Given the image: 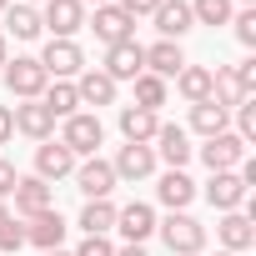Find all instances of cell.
Wrapping results in <instances>:
<instances>
[{"instance_id":"cell-1","label":"cell","mask_w":256,"mask_h":256,"mask_svg":"<svg viewBox=\"0 0 256 256\" xmlns=\"http://www.w3.org/2000/svg\"><path fill=\"white\" fill-rule=\"evenodd\" d=\"M156 231L171 246V256H201L206 251V226L196 216H186V211H171L166 221H156Z\"/></svg>"},{"instance_id":"cell-2","label":"cell","mask_w":256,"mask_h":256,"mask_svg":"<svg viewBox=\"0 0 256 256\" xmlns=\"http://www.w3.org/2000/svg\"><path fill=\"white\" fill-rule=\"evenodd\" d=\"M46 86H50V76H46V66H40L36 56H16V60H6V90H10L16 100H40Z\"/></svg>"},{"instance_id":"cell-3","label":"cell","mask_w":256,"mask_h":256,"mask_svg":"<svg viewBox=\"0 0 256 256\" xmlns=\"http://www.w3.org/2000/svg\"><path fill=\"white\" fill-rule=\"evenodd\" d=\"M60 146L80 161V156H96L100 146H106V126L96 120V116H86V110H76L70 120H66V131H60Z\"/></svg>"},{"instance_id":"cell-4","label":"cell","mask_w":256,"mask_h":256,"mask_svg":"<svg viewBox=\"0 0 256 256\" xmlns=\"http://www.w3.org/2000/svg\"><path fill=\"white\" fill-rule=\"evenodd\" d=\"M36 60L46 66L50 80H76V76L86 70V50H80L76 40H46V50H40Z\"/></svg>"},{"instance_id":"cell-5","label":"cell","mask_w":256,"mask_h":256,"mask_svg":"<svg viewBox=\"0 0 256 256\" xmlns=\"http://www.w3.org/2000/svg\"><path fill=\"white\" fill-rule=\"evenodd\" d=\"M76 186L86 191V201H110V191H116V171H110V161H100V156L76 161Z\"/></svg>"},{"instance_id":"cell-6","label":"cell","mask_w":256,"mask_h":256,"mask_svg":"<svg viewBox=\"0 0 256 256\" xmlns=\"http://www.w3.org/2000/svg\"><path fill=\"white\" fill-rule=\"evenodd\" d=\"M116 86L120 80H136L141 70H146V46H136V40H120V46H106V66H100Z\"/></svg>"},{"instance_id":"cell-7","label":"cell","mask_w":256,"mask_h":256,"mask_svg":"<svg viewBox=\"0 0 256 256\" xmlns=\"http://www.w3.org/2000/svg\"><path fill=\"white\" fill-rule=\"evenodd\" d=\"M116 231L126 236V246H146L156 236V211L146 201H131V206H120L116 211Z\"/></svg>"},{"instance_id":"cell-8","label":"cell","mask_w":256,"mask_h":256,"mask_svg":"<svg viewBox=\"0 0 256 256\" xmlns=\"http://www.w3.org/2000/svg\"><path fill=\"white\" fill-rule=\"evenodd\" d=\"M40 26H50V40H70L86 26V6H80V0H46Z\"/></svg>"},{"instance_id":"cell-9","label":"cell","mask_w":256,"mask_h":256,"mask_svg":"<svg viewBox=\"0 0 256 256\" xmlns=\"http://www.w3.org/2000/svg\"><path fill=\"white\" fill-rule=\"evenodd\" d=\"M201 161H206V171H236L246 161V141L236 131H221V136H211L201 146Z\"/></svg>"},{"instance_id":"cell-10","label":"cell","mask_w":256,"mask_h":256,"mask_svg":"<svg viewBox=\"0 0 256 256\" xmlns=\"http://www.w3.org/2000/svg\"><path fill=\"white\" fill-rule=\"evenodd\" d=\"M96 40L100 46H120V40H136V20L126 16L120 6H96V20H90Z\"/></svg>"},{"instance_id":"cell-11","label":"cell","mask_w":256,"mask_h":256,"mask_svg":"<svg viewBox=\"0 0 256 256\" xmlns=\"http://www.w3.org/2000/svg\"><path fill=\"white\" fill-rule=\"evenodd\" d=\"M110 171H116V181H146V176L156 171V151H151V146H131V141H126V146L116 151Z\"/></svg>"},{"instance_id":"cell-12","label":"cell","mask_w":256,"mask_h":256,"mask_svg":"<svg viewBox=\"0 0 256 256\" xmlns=\"http://www.w3.org/2000/svg\"><path fill=\"white\" fill-rule=\"evenodd\" d=\"M171 171H181L191 156H196V146H191V136H186V126H161V131H156V146H151Z\"/></svg>"},{"instance_id":"cell-13","label":"cell","mask_w":256,"mask_h":256,"mask_svg":"<svg viewBox=\"0 0 256 256\" xmlns=\"http://www.w3.org/2000/svg\"><path fill=\"white\" fill-rule=\"evenodd\" d=\"M206 201H211L216 211H241V201H246V181H241L236 171H211V181H206Z\"/></svg>"},{"instance_id":"cell-14","label":"cell","mask_w":256,"mask_h":256,"mask_svg":"<svg viewBox=\"0 0 256 256\" xmlns=\"http://www.w3.org/2000/svg\"><path fill=\"white\" fill-rule=\"evenodd\" d=\"M10 116H16V131L30 141H50V131H56V116L46 110V100H20Z\"/></svg>"},{"instance_id":"cell-15","label":"cell","mask_w":256,"mask_h":256,"mask_svg":"<svg viewBox=\"0 0 256 256\" xmlns=\"http://www.w3.org/2000/svg\"><path fill=\"white\" fill-rule=\"evenodd\" d=\"M161 131V116L156 110H141V106H120V136L131 146H151Z\"/></svg>"},{"instance_id":"cell-16","label":"cell","mask_w":256,"mask_h":256,"mask_svg":"<svg viewBox=\"0 0 256 256\" xmlns=\"http://www.w3.org/2000/svg\"><path fill=\"white\" fill-rule=\"evenodd\" d=\"M216 241H221V251H246L251 241H256V226H251V216H241V211H221V221H216Z\"/></svg>"},{"instance_id":"cell-17","label":"cell","mask_w":256,"mask_h":256,"mask_svg":"<svg viewBox=\"0 0 256 256\" xmlns=\"http://www.w3.org/2000/svg\"><path fill=\"white\" fill-rule=\"evenodd\" d=\"M151 20H156L161 40H176V46H181V36H186V30L196 26V20H191V6H186V0H161Z\"/></svg>"},{"instance_id":"cell-18","label":"cell","mask_w":256,"mask_h":256,"mask_svg":"<svg viewBox=\"0 0 256 256\" xmlns=\"http://www.w3.org/2000/svg\"><path fill=\"white\" fill-rule=\"evenodd\" d=\"M70 171H76V156H70L60 141H40V151H36V176L50 186V181L70 176Z\"/></svg>"},{"instance_id":"cell-19","label":"cell","mask_w":256,"mask_h":256,"mask_svg":"<svg viewBox=\"0 0 256 256\" xmlns=\"http://www.w3.org/2000/svg\"><path fill=\"white\" fill-rule=\"evenodd\" d=\"M181 66H186V50H181L176 40H156V46H146V70H151V76L176 80V76H181Z\"/></svg>"},{"instance_id":"cell-20","label":"cell","mask_w":256,"mask_h":256,"mask_svg":"<svg viewBox=\"0 0 256 256\" xmlns=\"http://www.w3.org/2000/svg\"><path fill=\"white\" fill-rule=\"evenodd\" d=\"M10 196H16V211H20L26 221H30V216H40V211H50V186H46L40 176H20Z\"/></svg>"},{"instance_id":"cell-21","label":"cell","mask_w":256,"mask_h":256,"mask_svg":"<svg viewBox=\"0 0 256 256\" xmlns=\"http://www.w3.org/2000/svg\"><path fill=\"white\" fill-rule=\"evenodd\" d=\"M26 241H36L40 251H56V246L66 241V221H60V211L50 206V211L30 216V221H26Z\"/></svg>"},{"instance_id":"cell-22","label":"cell","mask_w":256,"mask_h":256,"mask_svg":"<svg viewBox=\"0 0 256 256\" xmlns=\"http://www.w3.org/2000/svg\"><path fill=\"white\" fill-rule=\"evenodd\" d=\"M76 96H80V106H116V80L106 70H80L76 76Z\"/></svg>"},{"instance_id":"cell-23","label":"cell","mask_w":256,"mask_h":256,"mask_svg":"<svg viewBox=\"0 0 256 256\" xmlns=\"http://www.w3.org/2000/svg\"><path fill=\"white\" fill-rule=\"evenodd\" d=\"M156 196H161V206H166V211H186V206L196 201V181H191L186 171H166V176H161V186H156Z\"/></svg>"},{"instance_id":"cell-24","label":"cell","mask_w":256,"mask_h":256,"mask_svg":"<svg viewBox=\"0 0 256 256\" xmlns=\"http://www.w3.org/2000/svg\"><path fill=\"white\" fill-rule=\"evenodd\" d=\"M191 131H201L206 141L221 136V131H231V110H226L221 100H196V106H191Z\"/></svg>"},{"instance_id":"cell-25","label":"cell","mask_w":256,"mask_h":256,"mask_svg":"<svg viewBox=\"0 0 256 256\" xmlns=\"http://www.w3.org/2000/svg\"><path fill=\"white\" fill-rule=\"evenodd\" d=\"M46 110L56 116V120H70L76 110H80V96H76V80H56V86H46Z\"/></svg>"},{"instance_id":"cell-26","label":"cell","mask_w":256,"mask_h":256,"mask_svg":"<svg viewBox=\"0 0 256 256\" xmlns=\"http://www.w3.org/2000/svg\"><path fill=\"white\" fill-rule=\"evenodd\" d=\"M176 90H181L191 106H196V100H211V70L186 60V66H181V76H176Z\"/></svg>"},{"instance_id":"cell-27","label":"cell","mask_w":256,"mask_h":256,"mask_svg":"<svg viewBox=\"0 0 256 256\" xmlns=\"http://www.w3.org/2000/svg\"><path fill=\"white\" fill-rule=\"evenodd\" d=\"M6 26H10V36H16V40H36V36L46 30L36 6H10V10H6Z\"/></svg>"},{"instance_id":"cell-28","label":"cell","mask_w":256,"mask_h":256,"mask_svg":"<svg viewBox=\"0 0 256 256\" xmlns=\"http://www.w3.org/2000/svg\"><path fill=\"white\" fill-rule=\"evenodd\" d=\"M80 231H86V236H106V231H116V206H110V201H86V211H80Z\"/></svg>"},{"instance_id":"cell-29","label":"cell","mask_w":256,"mask_h":256,"mask_svg":"<svg viewBox=\"0 0 256 256\" xmlns=\"http://www.w3.org/2000/svg\"><path fill=\"white\" fill-rule=\"evenodd\" d=\"M131 86H136V106H141V110H161V106H166V80H161V76L141 70Z\"/></svg>"},{"instance_id":"cell-30","label":"cell","mask_w":256,"mask_h":256,"mask_svg":"<svg viewBox=\"0 0 256 256\" xmlns=\"http://www.w3.org/2000/svg\"><path fill=\"white\" fill-rule=\"evenodd\" d=\"M236 6L231 0H191V20L196 26H231Z\"/></svg>"},{"instance_id":"cell-31","label":"cell","mask_w":256,"mask_h":256,"mask_svg":"<svg viewBox=\"0 0 256 256\" xmlns=\"http://www.w3.org/2000/svg\"><path fill=\"white\" fill-rule=\"evenodd\" d=\"M236 126H241V131H236L241 141H256V100H251V96L236 106Z\"/></svg>"},{"instance_id":"cell-32","label":"cell","mask_w":256,"mask_h":256,"mask_svg":"<svg viewBox=\"0 0 256 256\" xmlns=\"http://www.w3.org/2000/svg\"><path fill=\"white\" fill-rule=\"evenodd\" d=\"M20 246H26V226L10 216L6 226H0V251H20Z\"/></svg>"},{"instance_id":"cell-33","label":"cell","mask_w":256,"mask_h":256,"mask_svg":"<svg viewBox=\"0 0 256 256\" xmlns=\"http://www.w3.org/2000/svg\"><path fill=\"white\" fill-rule=\"evenodd\" d=\"M231 26H236V40H241V46H256V10L231 16Z\"/></svg>"},{"instance_id":"cell-34","label":"cell","mask_w":256,"mask_h":256,"mask_svg":"<svg viewBox=\"0 0 256 256\" xmlns=\"http://www.w3.org/2000/svg\"><path fill=\"white\" fill-rule=\"evenodd\" d=\"M70 256H116V246H110L106 236H86V241H80Z\"/></svg>"},{"instance_id":"cell-35","label":"cell","mask_w":256,"mask_h":256,"mask_svg":"<svg viewBox=\"0 0 256 256\" xmlns=\"http://www.w3.org/2000/svg\"><path fill=\"white\" fill-rule=\"evenodd\" d=\"M116 6L131 16V20H141V16H156V6H161V0H116Z\"/></svg>"},{"instance_id":"cell-36","label":"cell","mask_w":256,"mask_h":256,"mask_svg":"<svg viewBox=\"0 0 256 256\" xmlns=\"http://www.w3.org/2000/svg\"><path fill=\"white\" fill-rule=\"evenodd\" d=\"M231 76H236V86H241V90H246V96H251V90H256V60H241V66H236V70H231Z\"/></svg>"},{"instance_id":"cell-37","label":"cell","mask_w":256,"mask_h":256,"mask_svg":"<svg viewBox=\"0 0 256 256\" xmlns=\"http://www.w3.org/2000/svg\"><path fill=\"white\" fill-rule=\"evenodd\" d=\"M16 181H20V176H16V166H10V161H0V201L16 191Z\"/></svg>"},{"instance_id":"cell-38","label":"cell","mask_w":256,"mask_h":256,"mask_svg":"<svg viewBox=\"0 0 256 256\" xmlns=\"http://www.w3.org/2000/svg\"><path fill=\"white\" fill-rule=\"evenodd\" d=\"M16 136V116H10V106H0V146H6Z\"/></svg>"},{"instance_id":"cell-39","label":"cell","mask_w":256,"mask_h":256,"mask_svg":"<svg viewBox=\"0 0 256 256\" xmlns=\"http://www.w3.org/2000/svg\"><path fill=\"white\" fill-rule=\"evenodd\" d=\"M6 60H10V40L0 36V70H6Z\"/></svg>"},{"instance_id":"cell-40","label":"cell","mask_w":256,"mask_h":256,"mask_svg":"<svg viewBox=\"0 0 256 256\" xmlns=\"http://www.w3.org/2000/svg\"><path fill=\"white\" fill-rule=\"evenodd\" d=\"M116 256H146V246H120Z\"/></svg>"},{"instance_id":"cell-41","label":"cell","mask_w":256,"mask_h":256,"mask_svg":"<svg viewBox=\"0 0 256 256\" xmlns=\"http://www.w3.org/2000/svg\"><path fill=\"white\" fill-rule=\"evenodd\" d=\"M80 6H116V0H80Z\"/></svg>"},{"instance_id":"cell-42","label":"cell","mask_w":256,"mask_h":256,"mask_svg":"<svg viewBox=\"0 0 256 256\" xmlns=\"http://www.w3.org/2000/svg\"><path fill=\"white\" fill-rule=\"evenodd\" d=\"M6 221H10V211H6V201H0V226H6Z\"/></svg>"},{"instance_id":"cell-43","label":"cell","mask_w":256,"mask_h":256,"mask_svg":"<svg viewBox=\"0 0 256 256\" xmlns=\"http://www.w3.org/2000/svg\"><path fill=\"white\" fill-rule=\"evenodd\" d=\"M40 256H70V251H60V246H56V251H40Z\"/></svg>"},{"instance_id":"cell-44","label":"cell","mask_w":256,"mask_h":256,"mask_svg":"<svg viewBox=\"0 0 256 256\" xmlns=\"http://www.w3.org/2000/svg\"><path fill=\"white\" fill-rule=\"evenodd\" d=\"M6 10H10V0H0V16H6Z\"/></svg>"},{"instance_id":"cell-45","label":"cell","mask_w":256,"mask_h":256,"mask_svg":"<svg viewBox=\"0 0 256 256\" xmlns=\"http://www.w3.org/2000/svg\"><path fill=\"white\" fill-rule=\"evenodd\" d=\"M216 256H236V251H216Z\"/></svg>"},{"instance_id":"cell-46","label":"cell","mask_w":256,"mask_h":256,"mask_svg":"<svg viewBox=\"0 0 256 256\" xmlns=\"http://www.w3.org/2000/svg\"><path fill=\"white\" fill-rule=\"evenodd\" d=\"M26 6H36V0H26Z\"/></svg>"},{"instance_id":"cell-47","label":"cell","mask_w":256,"mask_h":256,"mask_svg":"<svg viewBox=\"0 0 256 256\" xmlns=\"http://www.w3.org/2000/svg\"><path fill=\"white\" fill-rule=\"evenodd\" d=\"M246 6H251V0H246Z\"/></svg>"}]
</instances>
